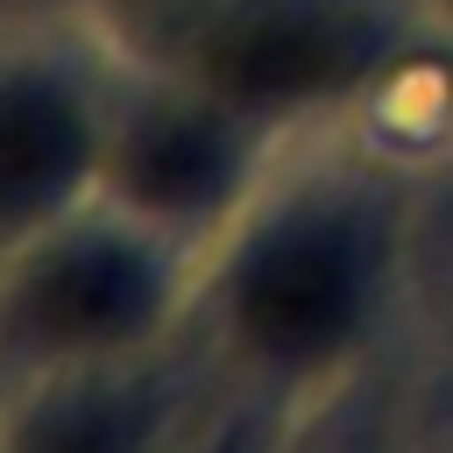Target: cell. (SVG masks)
<instances>
[{"mask_svg":"<svg viewBox=\"0 0 453 453\" xmlns=\"http://www.w3.org/2000/svg\"><path fill=\"white\" fill-rule=\"evenodd\" d=\"M113 50L71 35L0 42V255L99 198Z\"/></svg>","mask_w":453,"mask_h":453,"instance_id":"cell-5","label":"cell"},{"mask_svg":"<svg viewBox=\"0 0 453 453\" xmlns=\"http://www.w3.org/2000/svg\"><path fill=\"white\" fill-rule=\"evenodd\" d=\"M198 248L85 198L0 255V375L156 354L191 333Z\"/></svg>","mask_w":453,"mask_h":453,"instance_id":"cell-3","label":"cell"},{"mask_svg":"<svg viewBox=\"0 0 453 453\" xmlns=\"http://www.w3.org/2000/svg\"><path fill=\"white\" fill-rule=\"evenodd\" d=\"M439 14H446V28H453V0H439Z\"/></svg>","mask_w":453,"mask_h":453,"instance_id":"cell-9","label":"cell"},{"mask_svg":"<svg viewBox=\"0 0 453 453\" xmlns=\"http://www.w3.org/2000/svg\"><path fill=\"white\" fill-rule=\"evenodd\" d=\"M276 453H411V439H403L396 403L382 396L375 368H354L340 382L283 396Z\"/></svg>","mask_w":453,"mask_h":453,"instance_id":"cell-7","label":"cell"},{"mask_svg":"<svg viewBox=\"0 0 453 453\" xmlns=\"http://www.w3.org/2000/svg\"><path fill=\"white\" fill-rule=\"evenodd\" d=\"M113 35L283 134L396 85L418 42L396 0H127Z\"/></svg>","mask_w":453,"mask_h":453,"instance_id":"cell-2","label":"cell"},{"mask_svg":"<svg viewBox=\"0 0 453 453\" xmlns=\"http://www.w3.org/2000/svg\"><path fill=\"white\" fill-rule=\"evenodd\" d=\"M276 425H283V396L226 382V396L212 389V403L191 418L177 453H276Z\"/></svg>","mask_w":453,"mask_h":453,"instance_id":"cell-8","label":"cell"},{"mask_svg":"<svg viewBox=\"0 0 453 453\" xmlns=\"http://www.w3.org/2000/svg\"><path fill=\"white\" fill-rule=\"evenodd\" d=\"M283 127L226 106L219 92L170 78L142 57H113L99 198L163 226L184 248H212L283 163Z\"/></svg>","mask_w":453,"mask_h":453,"instance_id":"cell-4","label":"cell"},{"mask_svg":"<svg viewBox=\"0 0 453 453\" xmlns=\"http://www.w3.org/2000/svg\"><path fill=\"white\" fill-rule=\"evenodd\" d=\"M226 375L184 340L127 361L0 375V453H177Z\"/></svg>","mask_w":453,"mask_h":453,"instance_id":"cell-6","label":"cell"},{"mask_svg":"<svg viewBox=\"0 0 453 453\" xmlns=\"http://www.w3.org/2000/svg\"><path fill=\"white\" fill-rule=\"evenodd\" d=\"M403 276V212L375 163H276L248 212L198 255L191 333L226 382L304 396L375 368Z\"/></svg>","mask_w":453,"mask_h":453,"instance_id":"cell-1","label":"cell"}]
</instances>
